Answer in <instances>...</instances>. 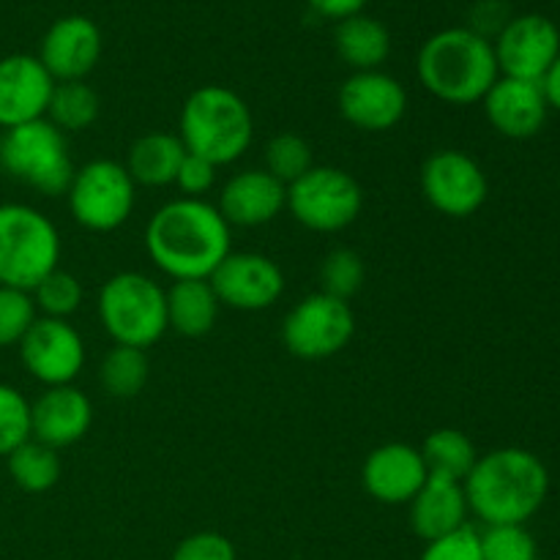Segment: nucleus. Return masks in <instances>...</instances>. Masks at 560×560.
Instances as JSON below:
<instances>
[{"instance_id": "f257e3e1", "label": "nucleus", "mask_w": 560, "mask_h": 560, "mask_svg": "<svg viewBox=\"0 0 560 560\" xmlns=\"http://www.w3.org/2000/svg\"><path fill=\"white\" fill-rule=\"evenodd\" d=\"M153 266L178 279H208L230 255V224L208 200L178 197L159 208L145 228Z\"/></svg>"}, {"instance_id": "f03ea898", "label": "nucleus", "mask_w": 560, "mask_h": 560, "mask_svg": "<svg viewBox=\"0 0 560 560\" xmlns=\"http://www.w3.org/2000/svg\"><path fill=\"white\" fill-rule=\"evenodd\" d=\"M468 509L487 525H525L550 492L545 463L528 448H495L463 481Z\"/></svg>"}, {"instance_id": "7ed1b4c3", "label": "nucleus", "mask_w": 560, "mask_h": 560, "mask_svg": "<svg viewBox=\"0 0 560 560\" xmlns=\"http://www.w3.org/2000/svg\"><path fill=\"white\" fill-rule=\"evenodd\" d=\"M416 74L427 93L454 107H468L487 96L501 71L490 38L470 27H446L421 44Z\"/></svg>"}, {"instance_id": "20e7f679", "label": "nucleus", "mask_w": 560, "mask_h": 560, "mask_svg": "<svg viewBox=\"0 0 560 560\" xmlns=\"http://www.w3.org/2000/svg\"><path fill=\"white\" fill-rule=\"evenodd\" d=\"M178 137L186 151L224 167L249 151L255 118L249 104L235 91L224 85H202L191 91L180 107Z\"/></svg>"}, {"instance_id": "39448f33", "label": "nucleus", "mask_w": 560, "mask_h": 560, "mask_svg": "<svg viewBox=\"0 0 560 560\" xmlns=\"http://www.w3.org/2000/svg\"><path fill=\"white\" fill-rule=\"evenodd\" d=\"M60 235L52 219L25 202L0 206V284L31 293L58 268Z\"/></svg>"}, {"instance_id": "423d86ee", "label": "nucleus", "mask_w": 560, "mask_h": 560, "mask_svg": "<svg viewBox=\"0 0 560 560\" xmlns=\"http://www.w3.org/2000/svg\"><path fill=\"white\" fill-rule=\"evenodd\" d=\"M98 320L115 345L151 348L167 331V290L140 271L115 273L98 290Z\"/></svg>"}, {"instance_id": "0eeeda50", "label": "nucleus", "mask_w": 560, "mask_h": 560, "mask_svg": "<svg viewBox=\"0 0 560 560\" xmlns=\"http://www.w3.org/2000/svg\"><path fill=\"white\" fill-rule=\"evenodd\" d=\"M0 170L44 197L66 195L74 178L66 135L47 118L14 126L0 135Z\"/></svg>"}, {"instance_id": "6e6552de", "label": "nucleus", "mask_w": 560, "mask_h": 560, "mask_svg": "<svg viewBox=\"0 0 560 560\" xmlns=\"http://www.w3.org/2000/svg\"><path fill=\"white\" fill-rule=\"evenodd\" d=\"M66 197L71 217L80 228L91 233H113L135 211L137 184L120 162L93 159L74 170Z\"/></svg>"}, {"instance_id": "1a4fd4ad", "label": "nucleus", "mask_w": 560, "mask_h": 560, "mask_svg": "<svg viewBox=\"0 0 560 560\" xmlns=\"http://www.w3.org/2000/svg\"><path fill=\"white\" fill-rule=\"evenodd\" d=\"M364 191L339 167H312L288 186V211L312 233H339L361 217Z\"/></svg>"}, {"instance_id": "9d476101", "label": "nucleus", "mask_w": 560, "mask_h": 560, "mask_svg": "<svg viewBox=\"0 0 560 560\" xmlns=\"http://www.w3.org/2000/svg\"><path fill=\"white\" fill-rule=\"evenodd\" d=\"M355 334V315L348 301L312 293L284 315L282 342L295 359L320 361L342 353Z\"/></svg>"}, {"instance_id": "9b49d317", "label": "nucleus", "mask_w": 560, "mask_h": 560, "mask_svg": "<svg viewBox=\"0 0 560 560\" xmlns=\"http://www.w3.org/2000/svg\"><path fill=\"white\" fill-rule=\"evenodd\" d=\"M421 195L443 217L468 219L487 202L490 184L468 153L438 151L421 167Z\"/></svg>"}, {"instance_id": "f8f14e48", "label": "nucleus", "mask_w": 560, "mask_h": 560, "mask_svg": "<svg viewBox=\"0 0 560 560\" xmlns=\"http://www.w3.org/2000/svg\"><path fill=\"white\" fill-rule=\"evenodd\" d=\"M16 348L27 375L47 388L71 386L85 366V342L80 331L58 317H36Z\"/></svg>"}, {"instance_id": "ddd939ff", "label": "nucleus", "mask_w": 560, "mask_h": 560, "mask_svg": "<svg viewBox=\"0 0 560 560\" xmlns=\"http://www.w3.org/2000/svg\"><path fill=\"white\" fill-rule=\"evenodd\" d=\"M492 49L501 77L541 82L560 55V27L541 14L512 16Z\"/></svg>"}, {"instance_id": "4468645a", "label": "nucleus", "mask_w": 560, "mask_h": 560, "mask_svg": "<svg viewBox=\"0 0 560 560\" xmlns=\"http://www.w3.org/2000/svg\"><path fill=\"white\" fill-rule=\"evenodd\" d=\"M219 304L238 312L271 310L284 293V273L260 252H230L208 277Z\"/></svg>"}, {"instance_id": "2eb2a0df", "label": "nucleus", "mask_w": 560, "mask_h": 560, "mask_svg": "<svg viewBox=\"0 0 560 560\" xmlns=\"http://www.w3.org/2000/svg\"><path fill=\"white\" fill-rule=\"evenodd\" d=\"M339 113L361 131L394 129L408 113V91L386 71H353L339 88Z\"/></svg>"}, {"instance_id": "dca6fc26", "label": "nucleus", "mask_w": 560, "mask_h": 560, "mask_svg": "<svg viewBox=\"0 0 560 560\" xmlns=\"http://www.w3.org/2000/svg\"><path fill=\"white\" fill-rule=\"evenodd\" d=\"M104 38L91 16L69 14L47 27L36 58L55 82L85 80L102 58Z\"/></svg>"}, {"instance_id": "f3484780", "label": "nucleus", "mask_w": 560, "mask_h": 560, "mask_svg": "<svg viewBox=\"0 0 560 560\" xmlns=\"http://www.w3.org/2000/svg\"><path fill=\"white\" fill-rule=\"evenodd\" d=\"M55 80L36 55L14 52L0 58V129L47 118Z\"/></svg>"}, {"instance_id": "a211bd4d", "label": "nucleus", "mask_w": 560, "mask_h": 560, "mask_svg": "<svg viewBox=\"0 0 560 560\" xmlns=\"http://www.w3.org/2000/svg\"><path fill=\"white\" fill-rule=\"evenodd\" d=\"M481 102H485V115L492 129L509 140L536 137L550 113L541 82L514 80V77H498Z\"/></svg>"}, {"instance_id": "6ab92c4d", "label": "nucleus", "mask_w": 560, "mask_h": 560, "mask_svg": "<svg viewBox=\"0 0 560 560\" xmlns=\"http://www.w3.org/2000/svg\"><path fill=\"white\" fill-rule=\"evenodd\" d=\"M427 476L430 474H427L424 457L419 448L408 446V443L377 446L366 457L364 470H361L364 490L377 503H388V506H402V503L413 501L416 492L424 487Z\"/></svg>"}, {"instance_id": "aec40b11", "label": "nucleus", "mask_w": 560, "mask_h": 560, "mask_svg": "<svg viewBox=\"0 0 560 560\" xmlns=\"http://www.w3.org/2000/svg\"><path fill=\"white\" fill-rule=\"evenodd\" d=\"M217 208L230 228H262L288 208V186L266 170H244L222 186Z\"/></svg>"}, {"instance_id": "412c9836", "label": "nucleus", "mask_w": 560, "mask_h": 560, "mask_svg": "<svg viewBox=\"0 0 560 560\" xmlns=\"http://www.w3.org/2000/svg\"><path fill=\"white\" fill-rule=\"evenodd\" d=\"M93 424V405L80 388L52 386L31 402L33 441L52 448L80 443Z\"/></svg>"}, {"instance_id": "4be33fe9", "label": "nucleus", "mask_w": 560, "mask_h": 560, "mask_svg": "<svg viewBox=\"0 0 560 560\" xmlns=\"http://www.w3.org/2000/svg\"><path fill=\"white\" fill-rule=\"evenodd\" d=\"M468 498L459 481L427 476L424 487L410 501V528L419 539L435 541L468 525Z\"/></svg>"}, {"instance_id": "5701e85b", "label": "nucleus", "mask_w": 560, "mask_h": 560, "mask_svg": "<svg viewBox=\"0 0 560 560\" xmlns=\"http://www.w3.org/2000/svg\"><path fill=\"white\" fill-rule=\"evenodd\" d=\"M334 47L353 71H375L392 55V33L381 20L361 11V14L337 22Z\"/></svg>"}, {"instance_id": "b1692460", "label": "nucleus", "mask_w": 560, "mask_h": 560, "mask_svg": "<svg viewBox=\"0 0 560 560\" xmlns=\"http://www.w3.org/2000/svg\"><path fill=\"white\" fill-rule=\"evenodd\" d=\"M219 306L208 279H178L167 290V326L180 337H206L217 326Z\"/></svg>"}, {"instance_id": "393cba45", "label": "nucleus", "mask_w": 560, "mask_h": 560, "mask_svg": "<svg viewBox=\"0 0 560 560\" xmlns=\"http://www.w3.org/2000/svg\"><path fill=\"white\" fill-rule=\"evenodd\" d=\"M184 156L186 148L178 135L151 131V135H142L140 140H135L124 167L129 170L135 184L159 189V186L175 184V175H178Z\"/></svg>"}, {"instance_id": "a878e982", "label": "nucleus", "mask_w": 560, "mask_h": 560, "mask_svg": "<svg viewBox=\"0 0 560 560\" xmlns=\"http://www.w3.org/2000/svg\"><path fill=\"white\" fill-rule=\"evenodd\" d=\"M419 452L424 457L427 474L459 481V485L468 479L476 459H479L474 441L463 430H454V427H441V430L430 432Z\"/></svg>"}, {"instance_id": "bb28decb", "label": "nucleus", "mask_w": 560, "mask_h": 560, "mask_svg": "<svg viewBox=\"0 0 560 560\" xmlns=\"http://www.w3.org/2000/svg\"><path fill=\"white\" fill-rule=\"evenodd\" d=\"M98 93L88 85L85 80H74V82H55V91L49 96V107H47V120L66 131H85L88 126L96 124L98 118Z\"/></svg>"}, {"instance_id": "cd10ccee", "label": "nucleus", "mask_w": 560, "mask_h": 560, "mask_svg": "<svg viewBox=\"0 0 560 560\" xmlns=\"http://www.w3.org/2000/svg\"><path fill=\"white\" fill-rule=\"evenodd\" d=\"M9 476L25 492H47L60 481L58 448L44 446L38 441H25L5 457Z\"/></svg>"}, {"instance_id": "c85d7f7f", "label": "nucleus", "mask_w": 560, "mask_h": 560, "mask_svg": "<svg viewBox=\"0 0 560 560\" xmlns=\"http://www.w3.org/2000/svg\"><path fill=\"white\" fill-rule=\"evenodd\" d=\"M148 375H151V361L145 350L126 348V345H115L98 366V383L115 399L137 397L145 388Z\"/></svg>"}, {"instance_id": "c756f323", "label": "nucleus", "mask_w": 560, "mask_h": 560, "mask_svg": "<svg viewBox=\"0 0 560 560\" xmlns=\"http://www.w3.org/2000/svg\"><path fill=\"white\" fill-rule=\"evenodd\" d=\"M312 167H315V162H312V148L301 135L284 131V135H277L268 140L266 167L262 170L271 173L279 184H295V180L304 173H310Z\"/></svg>"}, {"instance_id": "7c9ffc66", "label": "nucleus", "mask_w": 560, "mask_h": 560, "mask_svg": "<svg viewBox=\"0 0 560 560\" xmlns=\"http://www.w3.org/2000/svg\"><path fill=\"white\" fill-rule=\"evenodd\" d=\"M31 295L36 310L42 312V317L69 320L82 304V284L74 273L63 271V268L58 266L31 290Z\"/></svg>"}, {"instance_id": "2f4dec72", "label": "nucleus", "mask_w": 560, "mask_h": 560, "mask_svg": "<svg viewBox=\"0 0 560 560\" xmlns=\"http://www.w3.org/2000/svg\"><path fill=\"white\" fill-rule=\"evenodd\" d=\"M364 277L366 268L359 252L339 246V249L328 252L320 266V293L334 295L339 301H350L364 284Z\"/></svg>"}, {"instance_id": "473e14b6", "label": "nucleus", "mask_w": 560, "mask_h": 560, "mask_svg": "<svg viewBox=\"0 0 560 560\" xmlns=\"http://www.w3.org/2000/svg\"><path fill=\"white\" fill-rule=\"evenodd\" d=\"M31 402L9 383H0V457L31 441Z\"/></svg>"}, {"instance_id": "72a5a7b5", "label": "nucleus", "mask_w": 560, "mask_h": 560, "mask_svg": "<svg viewBox=\"0 0 560 560\" xmlns=\"http://www.w3.org/2000/svg\"><path fill=\"white\" fill-rule=\"evenodd\" d=\"M38 310L27 290L3 288L0 284V348L20 345L22 337L36 323Z\"/></svg>"}, {"instance_id": "f704fd0d", "label": "nucleus", "mask_w": 560, "mask_h": 560, "mask_svg": "<svg viewBox=\"0 0 560 560\" xmlns=\"http://www.w3.org/2000/svg\"><path fill=\"white\" fill-rule=\"evenodd\" d=\"M481 558L485 560H539L534 536L525 525H492L481 534Z\"/></svg>"}, {"instance_id": "c9c22d12", "label": "nucleus", "mask_w": 560, "mask_h": 560, "mask_svg": "<svg viewBox=\"0 0 560 560\" xmlns=\"http://www.w3.org/2000/svg\"><path fill=\"white\" fill-rule=\"evenodd\" d=\"M419 560H485L481 558V534L470 525H463L454 534L427 541Z\"/></svg>"}, {"instance_id": "e433bc0d", "label": "nucleus", "mask_w": 560, "mask_h": 560, "mask_svg": "<svg viewBox=\"0 0 560 560\" xmlns=\"http://www.w3.org/2000/svg\"><path fill=\"white\" fill-rule=\"evenodd\" d=\"M170 560H238L235 558V547L228 536L213 534V530H202V534H191L175 547Z\"/></svg>"}, {"instance_id": "4c0bfd02", "label": "nucleus", "mask_w": 560, "mask_h": 560, "mask_svg": "<svg viewBox=\"0 0 560 560\" xmlns=\"http://www.w3.org/2000/svg\"><path fill=\"white\" fill-rule=\"evenodd\" d=\"M217 164H211L208 159L186 151L178 175H175V186L184 191V197L202 200V195H208L213 189V184H217Z\"/></svg>"}, {"instance_id": "58836bf2", "label": "nucleus", "mask_w": 560, "mask_h": 560, "mask_svg": "<svg viewBox=\"0 0 560 560\" xmlns=\"http://www.w3.org/2000/svg\"><path fill=\"white\" fill-rule=\"evenodd\" d=\"M474 20H470V31H476L479 36L490 38V36H498V33L506 27V22L512 20L509 16V9L503 0H481V3L474 5ZM492 42V38H490Z\"/></svg>"}, {"instance_id": "ea45409f", "label": "nucleus", "mask_w": 560, "mask_h": 560, "mask_svg": "<svg viewBox=\"0 0 560 560\" xmlns=\"http://www.w3.org/2000/svg\"><path fill=\"white\" fill-rule=\"evenodd\" d=\"M306 3H310L317 14L326 16V20L342 22L348 20V16L361 14L370 0H306Z\"/></svg>"}, {"instance_id": "a19ab883", "label": "nucleus", "mask_w": 560, "mask_h": 560, "mask_svg": "<svg viewBox=\"0 0 560 560\" xmlns=\"http://www.w3.org/2000/svg\"><path fill=\"white\" fill-rule=\"evenodd\" d=\"M541 91H545L547 104L560 113V55L556 63L550 66V71L545 74V80H541Z\"/></svg>"}]
</instances>
